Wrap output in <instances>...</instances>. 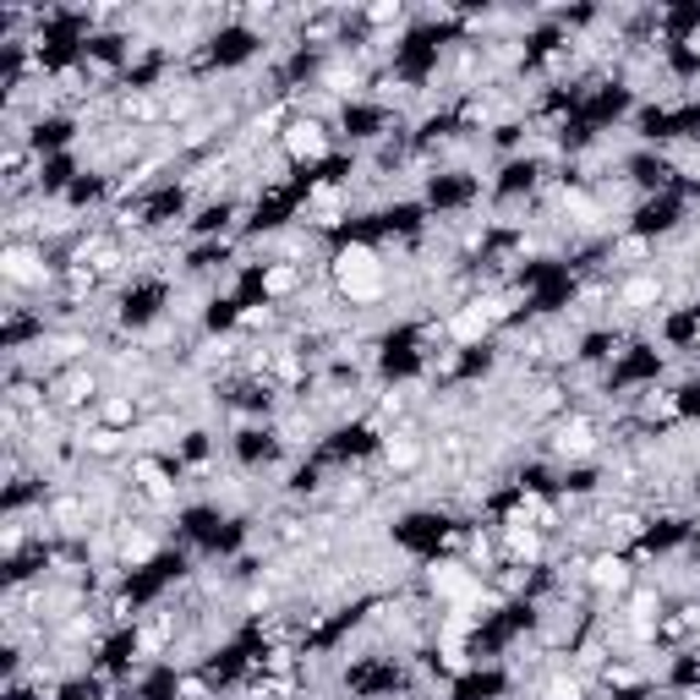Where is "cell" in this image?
<instances>
[{
  "label": "cell",
  "mask_w": 700,
  "mask_h": 700,
  "mask_svg": "<svg viewBox=\"0 0 700 700\" xmlns=\"http://www.w3.org/2000/svg\"><path fill=\"white\" fill-rule=\"evenodd\" d=\"M328 285L345 307H373L383 290H388V263L378 247L367 241H345L339 253L328 257Z\"/></svg>",
  "instance_id": "obj_1"
},
{
  "label": "cell",
  "mask_w": 700,
  "mask_h": 700,
  "mask_svg": "<svg viewBox=\"0 0 700 700\" xmlns=\"http://www.w3.org/2000/svg\"><path fill=\"white\" fill-rule=\"evenodd\" d=\"M296 170H313V165H323L328 154H334V131H328V121L323 116H307V110H296L290 116V127L279 131V142H274Z\"/></svg>",
  "instance_id": "obj_2"
},
{
  "label": "cell",
  "mask_w": 700,
  "mask_h": 700,
  "mask_svg": "<svg viewBox=\"0 0 700 700\" xmlns=\"http://www.w3.org/2000/svg\"><path fill=\"white\" fill-rule=\"evenodd\" d=\"M635 580H640V570H635V559H630V553L602 548V553H591V559H585V585H591V591H602V597H630V591H635Z\"/></svg>",
  "instance_id": "obj_3"
},
{
  "label": "cell",
  "mask_w": 700,
  "mask_h": 700,
  "mask_svg": "<svg viewBox=\"0 0 700 700\" xmlns=\"http://www.w3.org/2000/svg\"><path fill=\"white\" fill-rule=\"evenodd\" d=\"M0 268H6L11 290H39V285H50V274H56V268L45 263V241H6Z\"/></svg>",
  "instance_id": "obj_4"
},
{
  "label": "cell",
  "mask_w": 700,
  "mask_h": 700,
  "mask_svg": "<svg viewBox=\"0 0 700 700\" xmlns=\"http://www.w3.org/2000/svg\"><path fill=\"white\" fill-rule=\"evenodd\" d=\"M553 454L559 460H570V465H580V460H591V454H602V427L585 416V411H574V416H559V427H553Z\"/></svg>",
  "instance_id": "obj_5"
},
{
  "label": "cell",
  "mask_w": 700,
  "mask_h": 700,
  "mask_svg": "<svg viewBox=\"0 0 700 700\" xmlns=\"http://www.w3.org/2000/svg\"><path fill=\"white\" fill-rule=\"evenodd\" d=\"M662 296H668V285H662V274H651V268H640V274H630V279H619V290H613L619 313H630V318L657 313V307H662Z\"/></svg>",
  "instance_id": "obj_6"
},
{
  "label": "cell",
  "mask_w": 700,
  "mask_h": 700,
  "mask_svg": "<svg viewBox=\"0 0 700 700\" xmlns=\"http://www.w3.org/2000/svg\"><path fill=\"white\" fill-rule=\"evenodd\" d=\"M159 559V536L148 531V525H137V520H121L116 525V570H148Z\"/></svg>",
  "instance_id": "obj_7"
},
{
  "label": "cell",
  "mask_w": 700,
  "mask_h": 700,
  "mask_svg": "<svg viewBox=\"0 0 700 700\" xmlns=\"http://www.w3.org/2000/svg\"><path fill=\"white\" fill-rule=\"evenodd\" d=\"M257 285H263V302L285 307V302H296V296L307 290V268H302V263H285V257H274V263H263Z\"/></svg>",
  "instance_id": "obj_8"
},
{
  "label": "cell",
  "mask_w": 700,
  "mask_h": 700,
  "mask_svg": "<svg viewBox=\"0 0 700 700\" xmlns=\"http://www.w3.org/2000/svg\"><path fill=\"white\" fill-rule=\"evenodd\" d=\"M137 416H142V400H137L131 388H110V394L99 400V411H93V422H99V427H116V433H131Z\"/></svg>",
  "instance_id": "obj_9"
},
{
  "label": "cell",
  "mask_w": 700,
  "mask_h": 700,
  "mask_svg": "<svg viewBox=\"0 0 700 700\" xmlns=\"http://www.w3.org/2000/svg\"><path fill=\"white\" fill-rule=\"evenodd\" d=\"M88 400H105V394H99V378L77 362V367H66L61 378H56V405L77 411V405H88Z\"/></svg>",
  "instance_id": "obj_10"
},
{
  "label": "cell",
  "mask_w": 700,
  "mask_h": 700,
  "mask_svg": "<svg viewBox=\"0 0 700 700\" xmlns=\"http://www.w3.org/2000/svg\"><path fill=\"white\" fill-rule=\"evenodd\" d=\"M536 700H591V679L574 668V673H553L542 690H536Z\"/></svg>",
  "instance_id": "obj_11"
},
{
  "label": "cell",
  "mask_w": 700,
  "mask_h": 700,
  "mask_svg": "<svg viewBox=\"0 0 700 700\" xmlns=\"http://www.w3.org/2000/svg\"><path fill=\"white\" fill-rule=\"evenodd\" d=\"M640 416H645V422H679V416H684V400H679L673 388H645Z\"/></svg>",
  "instance_id": "obj_12"
},
{
  "label": "cell",
  "mask_w": 700,
  "mask_h": 700,
  "mask_svg": "<svg viewBox=\"0 0 700 700\" xmlns=\"http://www.w3.org/2000/svg\"><path fill=\"white\" fill-rule=\"evenodd\" d=\"M362 22H367V28H394V33H400V28H405V6H400V0L367 6V11H362Z\"/></svg>",
  "instance_id": "obj_13"
},
{
  "label": "cell",
  "mask_w": 700,
  "mask_h": 700,
  "mask_svg": "<svg viewBox=\"0 0 700 700\" xmlns=\"http://www.w3.org/2000/svg\"><path fill=\"white\" fill-rule=\"evenodd\" d=\"M651 257V241L645 236H619L613 241V263H645Z\"/></svg>",
  "instance_id": "obj_14"
},
{
  "label": "cell",
  "mask_w": 700,
  "mask_h": 700,
  "mask_svg": "<svg viewBox=\"0 0 700 700\" xmlns=\"http://www.w3.org/2000/svg\"><path fill=\"white\" fill-rule=\"evenodd\" d=\"M176 700H214V684H208V679H197V673H187V679L176 684Z\"/></svg>",
  "instance_id": "obj_15"
},
{
  "label": "cell",
  "mask_w": 700,
  "mask_h": 700,
  "mask_svg": "<svg viewBox=\"0 0 700 700\" xmlns=\"http://www.w3.org/2000/svg\"><path fill=\"white\" fill-rule=\"evenodd\" d=\"M110 624H137V602H131L127 591L110 597Z\"/></svg>",
  "instance_id": "obj_16"
}]
</instances>
